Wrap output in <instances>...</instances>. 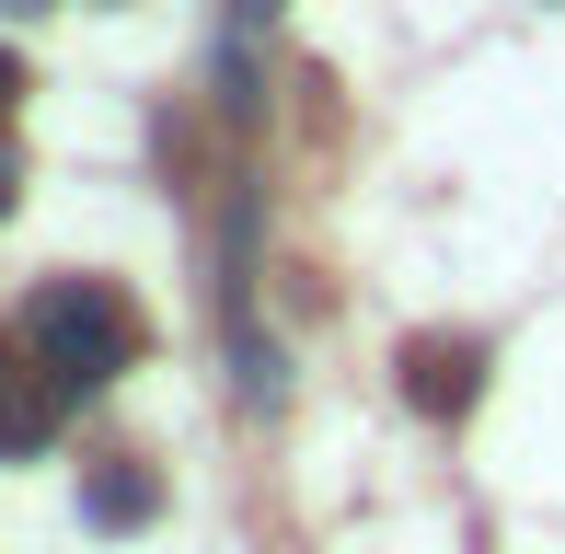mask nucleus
Segmentation results:
<instances>
[{"label":"nucleus","instance_id":"1","mask_svg":"<svg viewBox=\"0 0 565 554\" xmlns=\"http://www.w3.org/2000/svg\"><path fill=\"white\" fill-rule=\"evenodd\" d=\"M23 347H35V370L58 393H105L127 359H139V312L105 289V277H58V289H35V312H23Z\"/></svg>","mask_w":565,"mask_h":554},{"label":"nucleus","instance_id":"2","mask_svg":"<svg viewBox=\"0 0 565 554\" xmlns=\"http://www.w3.org/2000/svg\"><path fill=\"white\" fill-rule=\"evenodd\" d=\"M46 439H58V382L0 347V462H23V450H46Z\"/></svg>","mask_w":565,"mask_h":554},{"label":"nucleus","instance_id":"3","mask_svg":"<svg viewBox=\"0 0 565 554\" xmlns=\"http://www.w3.org/2000/svg\"><path fill=\"white\" fill-rule=\"evenodd\" d=\"M404 393H416L427 416H461V405H473V347L416 335V347H404Z\"/></svg>","mask_w":565,"mask_h":554},{"label":"nucleus","instance_id":"4","mask_svg":"<svg viewBox=\"0 0 565 554\" xmlns=\"http://www.w3.org/2000/svg\"><path fill=\"white\" fill-rule=\"evenodd\" d=\"M82 509L105 520V532H139V520L162 509V486H150L139 462H105V473H93V486H82Z\"/></svg>","mask_w":565,"mask_h":554},{"label":"nucleus","instance_id":"5","mask_svg":"<svg viewBox=\"0 0 565 554\" xmlns=\"http://www.w3.org/2000/svg\"><path fill=\"white\" fill-rule=\"evenodd\" d=\"M12 196H23V162H12V139H0V220H12Z\"/></svg>","mask_w":565,"mask_h":554},{"label":"nucleus","instance_id":"6","mask_svg":"<svg viewBox=\"0 0 565 554\" xmlns=\"http://www.w3.org/2000/svg\"><path fill=\"white\" fill-rule=\"evenodd\" d=\"M12 93H23V58H12V46H0V116H12Z\"/></svg>","mask_w":565,"mask_h":554}]
</instances>
